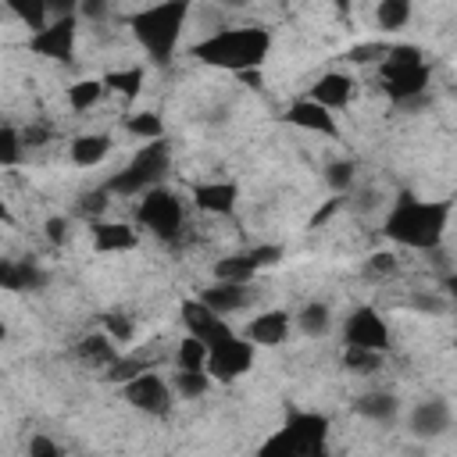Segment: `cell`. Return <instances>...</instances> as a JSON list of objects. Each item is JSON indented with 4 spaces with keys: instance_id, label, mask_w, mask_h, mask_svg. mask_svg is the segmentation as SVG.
I'll return each instance as SVG.
<instances>
[{
    "instance_id": "cell-16",
    "label": "cell",
    "mask_w": 457,
    "mask_h": 457,
    "mask_svg": "<svg viewBox=\"0 0 457 457\" xmlns=\"http://www.w3.org/2000/svg\"><path fill=\"white\" fill-rule=\"evenodd\" d=\"M353 93H357V82H353L350 71H325V75H318V79L311 82L307 100H314V104H321V107H328V111L336 114V111L350 107Z\"/></svg>"
},
{
    "instance_id": "cell-22",
    "label": "cell",
    "mask_w": 457,
    "mask_h": 457,
    "mask_svg": "<svg viewBox=\"0 0 457 457\" xmlns=\"http://www.w3.org/2000/svg\"><path fill=\"white\" fill-rule=\"evenodd\" d=\"M111 146H114V143H111L107 132H79V136L68 143V157H71L75 168H96V164L107 161Z\"/></svg>"
},
{
    "instance_id": "cell-39",
    "label": "cell",
    "mask_w": 457,
    "mask_h": 457,
    "mask_svg": "<svg viewBox=\"0 0 457 457\" xmlns=\"http://www.w3.org/2000/svg\"><path fill=\"white\" fill-rule=\"evenodd\" d=\"M396 268H400L396 253L378 250V253H371V257L361 264V275H364V278H389V275H396Z\"/></svg>"
},
{
    "instance_id": "cell-36",
    "label": "cell",
    "mask_w": 457,
    "mask_h": 457,
    "mask_svg": "<svg viewBox=\"0 0 457 457\" xmlns=\"http://www.w3.org/2000/svg\"><path fill=\"white\" fill-rule=\"evenodd\" d=\"M107 207H111V189H107V186L82 193V196H79V204H75V211H79L89 225H93V221H100V218L107 214Z\"/></svg>"
},
{
    "instance_id": "cell-44",
    "label": "cell",
    "mask_w": 457,
    "mask_h": 457,
    "mask_svg": "<svg viewBox=\"0 0 457 457\" xmlns=\"http://www.w3.org/2000/svg\"><path fill=\"white\" fill-rule=\"evenodd\" d=\"M21 139H25V150H39V146H46V143L54 139V129L43 125V121H29V125L21 129Z\"/></svg>"
},
{
    "instance_id": "cell-31",
    "label": "cell",
    "mask_w": 457,
    "mask_h": 457,
    "mask_svg": "<svg viewBox=\"0 0 457 457\" xmlns=\"http://www.w3.org/2000/svg\"><path fill=\"white\" fill-rule=\"evenodd\" d=\"M207 357H211V350L200 339L182 336V343L175 350V368L179 371H207Z\"/></svg>"
},
{
    "instance_id": "cell-41",
    "label": "cell",
    "mask_w": 457,
    "mask_h": 457,
    "mask_svg": "<svg viewBox=\"0 0 457 457\" xmlns=\"http://www.w3.org/2000/svg\"><path fill=\"white\" fill-rule=\"evenodd\" d=\"M386 54H389V46H386V43H361V46L346 50V61H353V64H368V61L382 64V61H386Z\"/></svg>"
},
{
    "instance_id": "cell-43",
    "label": "cell",
    "mask_w": 457,
    "mask_h": 457,
    "mask_svg": "<svg viewBox=\"0 0 457 457\" xmlns=\"http://www.w3.org/2000/svg\"><path fill=\"white\" fill-rule=\"evenodd\" d=\"M411 307L421 311V314H443L450 307V300H446V293H414Z\"/></svg>"
},
{
    "instance_id": "cell-3",
    "label": "cell",
    "mask_w": 457,
    "mask_h": 457,
    "mask_svg": "<svg viewBox=\"0 0 457 457\" xmlns=\"http://www.w3.org/2000/svg\"><path fill=\"white\" fill-rule=\"evenodd\" d=\"M189 18V4L186 0H168V4H150L129 14V29L136 36V43L146 50V57L154 64H168L171 54L179 50L182 29Z\"/></svg>"
},
{
    "instance_id": "cell-47",
    "label": "cell",
    "mask_w": 457,
    "mask_h": 457,
    "mask_svg": "<svg viewBox=\"0 0 457 457\" xmlns=\"http://www.w3.org/2000/svg\"><path fill=\"white\" fill-rule=\"evenodd\" d=\"M443 293H446V300H450V307L457 311V271L443 278Z\"/></svg>"
},
{
    "instance_id": "cell-28",
    "label": "cell",
    "mask_w": 457,
    "mask_h": 457,
    "mask_svg": "<svg viewBox=\"0 0 457 457\" xmlns=\"http://www.w3.org/2000/svg\"><path fill=\"white\" fill-rule=\"evenodd\" d=\"M121 129L132 136V139H143V143H157L164 139V121L157 111H129Z\"/></svg>"
},
{
    "instance_id": "cell-48",
    "label": "cell",
    "mask_w": 457,
    "mask_h": 457,
    "mask_svg": "<svg viewBox=\"0 0 457 457\" xmlns=\"http://www.w3.org/2000/svg\"><path fill=\"white\" fill-rule=\"evenodd\" d=\"M236 79H243L250 89H261V86H264V75H261V68H257V71H243V75H236Z\"/></svg>"
},
{
    "instance_id": "cell-45",
    "label": "cell",
    "mask_w": 457,
    "mask_h": 457,
    "mask_svg": "<svg viewBox=\"0 0 457 457\" xmlns=\"http://www.w3.org/2000/svg\"><path fill=\"white\" fill-rule=\"evenodd\" d=\"M250 257H253L257 271H264V268H271V264L282 261V246H278V243H261V246L250 250Z\"/></svg>"
},
{
    "instance_id": "cell-32",
    "label": "cell",
    "mask_w": 457,
    "mask_h": 457,
    "mask_svg": "<svg viewBox=\"0 0 457 457\" xmlns=\"http://www.w3.org/2000/svg\"><path fill=\"white\" fill-rule=\"evenodd\" d=\"M211 375L207 371H179L175 368V375H171V389H175V396H182V400H200V396H207V389H211Z\"/></svg>"
},
{
    "instance_id": "cell-12",
    "label": "cell",
    "mask_w": 457,
    "mask_h": 457,
    "mask_svg": "<svg viewBox=\"0 0 457 457\" xmlns=\"http://www.w3.org/2000/svg\"><path fill=\"white\" fill-rule=\"evenodd\" d=\"M179 314H182L186 336L200 339L207 350H211L214 343H221V339H228V336H232V325H228V318H218V314H214L211 307H204L196 296H186V300L179 303Z\"/></svg>"
},
{
    "instance_id": "cell-24",
    "label": "cell",
    "mask_w": 457,
    "mask_h": 457,
    "mask_svg": "<svg viewBox=\"0 0 457 457\" xmlns=\"http://www.w3.org/2000/svg\"><path fill=\"white\" fill-rule=\"evenodd\" d=\"M143 82H146V68H139V64H129V68H111V71L104 75V89L118 93L125 104H136V100H139Z\"/></svg>"
},
{
    "instance_id": "cell-17",
    "label": "cell",
    "mask_w": 457,
    "mask_h": 457,
    "mask_svg": "<svg viewBox=\"0 0 457 457\" xmlns=\"http://www.w3.org/2000/svg\"><path fill=\"white\" fill-rule=\"evenodd\" d=\"M196 300L204 307H211L218 318H228V314H239L250 307L253 300V289L250 286H239V282H211L196 293Z\"/></svg>"
},
{
    "instance_id": "cell-40",
    "label": "cell",
    "mask_w": 457,
    "mask_h": 457,
    "mask_svg": "<svg viewBox=\"0 0 457 457\" xmlns=\"http://www.w3.org/2000/svg\"><path fill=\"white\" fill-rule=\"evenodd\" d=\"M25 457H64V446H61L54 436L36 432V436L29 439V446H25Z\"/></svg>"
},
{
    "instance_id": "cell-1",
    "label": "cell",
    "mask_w": 457,
    "mask_h": 457,
    "mask_svg": "<svg viewBox=\"0 0 457 457\" xmlns=\"http://www.w3.org/2000/svg\"><path fill=\"white\" fill-rule=\"evenodd\" d=\"M450 218H453V196L446 200H418L411 193H403L386 221H382V236L403 250H436L450 228Z\"/></svg>"
},
{
    "instance_id": "cell-34",
    "label": "cell",
    "mask_w": 457,
    "mask_h": 457,
    "mask_svg": "<svg viewBox=\"0 0 457 457\" xmlns=\"http://www.w3.org/2000/svg\"><path fill=\"white\" fill-rule=\"evenodd\" d=\"M382 364H386V353L357 350V346H343V368L353 371V375H375V371H382Z\"/></svg>"
},
{
    "instance_id": "cell-20",
    "label": "cell",
    "mask_w": 457,
    "mask_h": 457,
    "mask_svg": "<svg viewBox=\"0 0 457 457\" xmlns=\"http://www.w3.org/2000/svg\"><path fill=\"white\" fill-rule=\"evenodd\" d=\"M0 286L7 293H39L46 286V271L32 257H4L0 261Z\"/></svg>"
},
{
    "instance_id": "cell-14",
    "label": "cell",
    "mask_w": 457,
    "mask_h": 457,
    "mask_svg": "<svg viewBox=\"0 0 457 457\" xmlns=\"http://www.w3.org/2000/svg\"><path fill=\"white\" fill-rule=\"evenodd\" d=\"M450 403L446 400H439V396H425V400H418L414 407H411V414H407V432L414 436V439H439L446 428H450Z\"/></svg>"
},
{
    "instance_id": "cell-4",
    "label": "cell",
    "mask_w": 457,
    "mask_h": 457,
    "mask_svg": "<svg viewBox=\"0 0 457 457\" xmlns=\"http://www.w3.org/2000/svg\"><path fill=\"white\" fill-rule=\"evenodd\" d=\"M257 457H332L328 418L321 411H293L286 425L257 446Z\"/></svg>"
},
{
    "instance_id": "cell-5",
    "label": "cell",
    "mask_w": 457,
    "mask_h": 457,
    "mask_svg": "<svg viewBox=\"0 0 457 457\" xmlns=\"http://www.w3.org/2000/svg\"><path fill=\"white\" fill-rule=\"evenodd\" d=\"M168 168H171V143H164V139L143 143L132 154V161L107 179V189H111V196H143L164 182Z\"/></svg>"
},
{
    "instance_id": "cell-42",
    "label": "cell",
    "mask_w": 457,
    "mask_h": 457,
    "mask_svg": "<svg viewBox=\"0 0 457 457\" xmlns=\"http://www.w3.org/2000/svg\"><path fill=\"white\" fill-rule=\"evenodd\" d=\"M43 236H46L54 246H64L68 236H71V218H64V214H50V218L43 221Z\"/></svg>"
},
{
    "instance_id": "cell-10",
    "label": "cell",
    "mask_w": 457,
    "mask_h": 457,
    "mask_svg": "<svg viewBox=\"0 0 457 457\" xmlns=\"http://www.w3.org/2000/svg\"><path fill=\"white\" fill-rule=\"evenodd\" d=\"M121 396H125V403L136 407L139 414L168 418V414H171V396H175V389H171L157 371H143L139 378H132V382L121 386Z\"/></svg>"
},
{
    "instance_id": "cell-26",
    "label": "cell",
    "mask_w": 457,
    "mask_h": 457,
    "mask_svg": "<svg viewBox=\"0 0 457 457\" xmlns=\"http://www.w3.org/2000/svg\"><path fill=\"white\" fill-rule=\"evenodd\" d=\"M253 275H257V264H253L250 250L228 253V257H218V261H214V282H239V286H250Z\"/></svg>"
},
{
    "instance_id": "cell-18",
    "label": "cell",
    "mask_w": 457,
    "mask_h": 457,
    "mask_svg": "<svg viewBox=\"0 0 457 457\" xmlns=\"http://www.w3.org/2000/svg\"><path fill=\"white\" fill-rule=\"evenodd\" d=\"M71 353H75V361L79 364H86V368H96V371H111L125 353H121V346L100 328V332H86L75 346H71Z\"/></svg>"
},
{
    "instance_id": "cell-38",
    "label": "cell",
    "mask_w": 457,
    "mask_h": 457,
    "mask_svg": "<svg viewBox=\"0 0 457 457\" xmlns=\"http://www.w3.org/2000/svg\"><path fill=\"white\" fill-rule=\"evenodd\" d=\"M104 332L121 346V343H132V336H136V321H132L129 311H107V314H104Z\"/></svg>"
},
{
    "instance_id": "cell-37",
    "label": "cell",
    "mask_w": 457,
    "mask_h": 457,
    "mask_svg": "<svg viewBox=\"0 0 457 457\" xmlns=\"http://www.w3.org/2000/svg\"><path fill=\"white\" fill-rule=\"evenodd\" d=\"M143 371H154V368H150V361H143L139 353H129V357H121L111 371H104V378H107V382H118V386H125V382L139 378Z\"/></svg>"
},
{
    "instance_id": "cell-11",
    "label": "cell",
    "mask_w": 457,
    "mask_h": 457,
    "mask_svg": "<svg viewBox=\"0 0 457 457\" xmlns=\"http://www.w3.org/2000/svg\"><path fill=\"white\" fill-rule=\"evenodd\" d=\"M378 75H382V93H386L396 107H418V104H425L428 79H432V68H428V64H414V68H378Z\"/></svg>"
},
{
    "instance_id": "cell-25",
    "label": "cell",
    "mask_w": 457,
    "mask_h": 457,
    "mask_svg": "<svg viewBox=\"0 0 457 457\" xmlns=\"http://www.w3.org/2000/svg\"><path fill=\"white\" fill-rule=\"evenodd\" d=\"M293 318H296V328H300L307 339H321V336H328V328H332V307H328L325 300H307Z\"/></svg>"
},
{
    "instance_id": "cell-9",
    "label": "cell",
    "mask_w": 457,
    "mask_h": 457,
    "mask_svg": "<svg viewBox=\"0 0 457 457\" xmlns=\"http://www.w3.org/2000/svg\"><path fill=\"white\" fill-rule=\"evenodd\" d=\"M389 325L375 307H357L346 314L343 321V346H357V350H375V353H389Z\"/></svg>"
},
{
    "instance_id": "cell-2",
    "label": "cell",
    "mask_w": 457,
    "mask_h": 457,
    "mask_svg": "<svg viewBox=\"0 0 457 457\" xmlns=\"http://www.w3.org/2000/svg\"><path fill=\"white\" fill-rule=\"evenodd\" d=\"M189 54L200 64L221 68L228 75L257 71L271 54V29L268 25H225L204 36L200 43H193Z\"/></svg>"
},
{
    "instance_id": "cell-46",
    "label": "cell",
    "mask_w": 457,
    "mask_h": 457,
    "mask_svg": "<svg viewBox=\"0 0 457 457\" xmlns=\"http://www.w3.org/2000/svg\"><path fill=\"white\" fill-rule=\"evenodd\" d=\"M107 4L104 0H82V4H75V14L79 18H86V21H100V18H107Z\"/></svg>"
},
{
    "instance_id": "cell-27",
    "label": "cell",
    "mask_w": 457,
    "mask_h": 457,
    "mask_svg": "<svg viewBox=\"0 0 457 457\" xmlns=\"http://www.w3.org/2000/svg\"><path fill=\"white\" fill-rule=\"evenodd\" d=\"M104 93H107L104 89V79H79V82H71L64 89V100H68L71 114H86V111H93L100 104Z\"/></svg>"
},
{
    "instance_id": "cell-35",
    "label": "cell",
    "mask_w": 457,
    "mask_h": 457,
    "mask_svg": "<svg viewBox=\"0 0 457 457\" xmlns=\"http://www.w3.org/2000/svg\"><path fill=\"white\" fill-rule=\"evenodd\" d=\"M21 157H25L21 129H18V125H0V164H4V168H14Z\"/></svg>"
},
{
    "instance_id": "cell-21",
    "label": "cell",
    "mask_w": 457,
    "mask_h": 457,
    "mask_svg": "<svg viewBox=\"0 0 457 457\" xmlns=\"http://www.w3.org/2000/svg\"><path fill=\"white\" fill-rule=\"evenodd\" d=\"M236 200H239V186L228 182V179L196 182V186H193V204H196V211H204V214H232Z\"/></svg>"
},
{
    "instance_id": "cell-15",
    "label": "cell",
    "mask_w": 457,
    "mask_h": 457,
    "mask_svg": "<svg viewBox=\"0 0 457 457\" xmlns=\"http://www.w3.org/2000/svg\"><path fill=\"white\" fill-rule=\"evenodd\" d=\"M286 125H293V129H303V132H314V136H328V139H339V121H336V114L328 111V107H321V104H314V100H307V96H300V100H293L289 107H286Z\"/></svg>"
},
{
    "instance_id": "cell-23",
    "label": "cell",
    "mask_w": 457,
    "mask_h": 457,
    "mask_svg": "<svg viewBox=\"0 0 457 457\" xmlns=\"http://www.w3.org/2000/svg\"><path fill=\"white\" fill-rule=\"evenodd\" d=\"M353 411H357L364 421L389 425V421H396V414H400V400H396L389 389H371V393H361V396L353 400Z\"/></svg>"
},
{
    "instance_id": "cell-30",
    "label": "cell",
    "mask_w": 457,
    "mask_h": 457,
    "mask_svg": "<svg viewBox=\"0 0 457 457\" xmlns=\"http://www.w3.org/2000/svg\"><path fill=\"white\" fill-rule=\"evenodd\" d=\"M7 7H11V11L21 18V25L32 29V32H39V29H46V25L54 21V11H50L46 0H29V4H25V0H11Z\"/></svg>"
},
{
    "instance_id": "cell-13",
    "label": "cell",
    "mask_w": 457,
    "mask_h": 457,
    "mask_svg": "<svg viewBox=\"0 0 457 457\" xmlns=\"http://www.w3.org/2000/svg\"><path fill=\"white\" fill-rule=\"evenodd\" d=\"M293 325H296V318H293L289 311L271 307V311H261V314H253V318L246 321L243 339H250L253 346H282V343L289 339Z\"/></svg>"
},
{
    "instance_id": "cell-33",
    "label": "cell",
    "mask_w": 457,
    "mask_h": 457,
    "mask_svg": "<svg viewBox=\"0 0 457 457\" xmlns=\"http://www.w3.org/2000/svg\"><path fill=\"white\" fill-rule=\"evenodd\" d=\"M325 182H328V189H332L336 196H350V193H353V182H357V164H353L350 157L332 161V164L325 168Z\"/></svg>"
},
{
    "instance_id": "cell-29",
    "label": "cell",
    "mask_w": 457,
    "mask_h": 457,
    "mask_svg": "<svg viewBox=\"0 0 457 457\" xmlns=\"http://www.w3.org/2000/svg\"><path fill=\"white\" fill-rule=\"evenodd\" d=\"M411 14H414L411 0H378V4H375V25H378L382 32H400V29H407V25H411Z\"/></svg>"
},
{
    "instance_id": "cell-8",
    "label": "cell",
    "mask_w": 457,
    "mask_h": 457,
    "mask_svg": "<svg viewBox=\"0 0 457 457\" xmlns=\"http://www.w3.org/2000/svg\"><path fill=\"white\" fill-rule=\"evenodd\" d=\"M253 353H257V346L250 339H243V336L232 332L228 339H221V343L211 346L207 375L214 382H236V378H243L253 368Z\"/></svg>"
},
{
    "instance_id": "cell-6",
    "label": "cell",
    "mask_w": 457,
    "mask_h": 457,
    "mask_svg": "<svg viewBox=\"0 0 457 457\" xmlns=\"http://www.w3.org/2000/svg\"><path fill=\"white\" fill-rule=\"evenodd\" d=\"M136 225L146 228L161 243H175L186 232V207H182L179 193L168 189V186H157V189L143 193L139 204H136Z\"/></svg>"
},
{
    "instance_id": "cell-19",
    "label": "cell",
    "mask_w": 457,
    "mask_h": 457,
    "mask_svg": "<svg viewBox=\"0 0 457 457\" xmlns=\"http://www.w3.org/2000/svg\"><path fill=\"white\" fill-rule=\"evenodd\" d=\"M89 239H93V250L96 253H129L139 246V228L129 225V221H93L89 225Z\"/></svg>"
},
{
    "instance_id": "cell-7",
    "label": "cell",
    "mask_w": 457,
    "mask_h": 457,
    "mask_svg": "<svg viewBox=\"0 0 457 457\" xmlns=\"http://www.w3.org/2000/svg\"><path fill=\"white\" fill-rule=\"evenodd\" d=\"M75 36H79V14H54V21L39 32H29V50L36 57H46V61H61V64H71L75 61Z\"/></svg>"
}]
</instances>
